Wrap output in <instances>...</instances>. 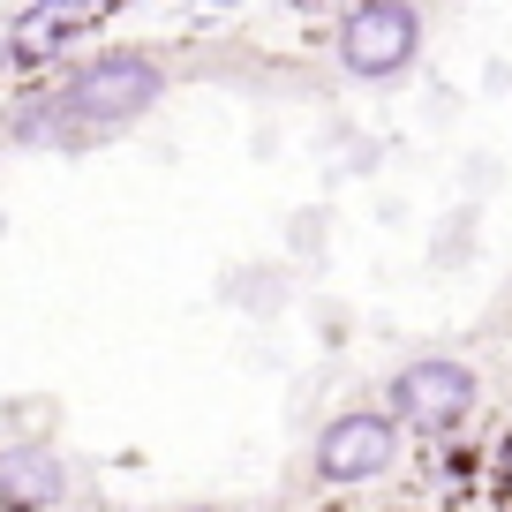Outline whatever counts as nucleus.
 <instances>
[{
  "label": "nucleus",
  "instance_id": "7ed1b4c3",
  "mask_svg": "<svg viewBox=\"0 0 512 512\" xmlns=\"http://www.w3.org/2000/svg\"><path fill=\"white\" fill-rule=\"evenodd\" d=\"M482 400V377L467 362H452V354H422V362H407L400 377H392V415L407 422V430H460L467 415H475Z\"/></svg>",
  "mask_w": 512,
  "mask_h": 512
},
{
  "label": "nucleus",
  "instance_id": "f03ea898",
  "mask_svg": "<svg viewBox=\"0 0 512 512\" xmlns=\"http://www.w3.org/2000/svg\"><path fill=\"white\" fill-rule=\"evenodd\" d=\"M422 53V8L415 0H354L339 16V68L362 83L407 76Z\"/></svg>",
  "mask_w": 512,
  "mask_h": 512
},
{
  "label": "nucleus",
  "instance_id": "0eeeda50",
  "mask_svg": "<svg viewBox=\"0 0 512 512\" xmlns=\"http://www.w3.org/2000/svg\"><path fill=\"white\" fill-rule=\"evenodd\" d=\"M46 8H53V16H68V23H91L106 0H46Z\"/></svg>",
  "mask_w": 512,
  "mask_h": 512
},
{
  "label": "nucleus",
  "instance_id": "39448f33",
  "mask_svg": "<svg viewBox=\"0 0 512 512\" xmlns=\"http://www.w3.org/2000/svg\"><path fill=\"white\" fill-rule=\"evenodd\" d=\"M68 497V467L53 445H8L0 452V512H53Z\"/></svg>",
  "mask_w": 512,
  "mask_h": 512
},
{
  "label": "nucleus",
  "instance_id": "f257e3e1",
  "mask_svg": "<svg viewBox=\"0 0 512 512\" xmlns=\"http://www.w3.org/2000/svg\"><path fill=\"white\" fill-rule=\"evenodd\" d=\"M166 91V68L151 61V53H98V61H83L76 76L61 83V91L46 98L53 106V144H91V136H113V128H128L136 113H151Z\"/></svg>",
  "mask_w": 512,
  "mask_h": 512
},
{
  "label": "nucleus",
  "instance_id": "20e7f679",
  "mask_svg": "<svg viewBox=\"0 0 512 512\" xmlns=\"http://www.w3.org/2000/svg\"><path fill=\"white\" fill-rule=\"evenodd\" d=\"M392 460H400V430H392V415H339V422H324V437H317V475L332 482V490L377 482Z\"/></svg>",
  "mask_w": 512,
  "mask_h": 512
},
{
  "label": "nucleus",
  "instance_id": "423d86ee",
  "mask_svg": "<svg viewBox=\"0 0 512 512\" xmlns=\"http://www.w3.org/2000/svg\"><path fill=\"white\" fill-rule=\"evenodd\" d=\"M61 31H76V23L53 16V8H38V16H23V31H16V46H8V53H16V61H46V53L61 46Z\"/></svg>",
  "mask_w": 512,
  "mask_h": 512
},
{
  "label": "nucleus",
  "instance_id": "6e6552de",
  "mask_svg": "<svg viewBox=\"0 0 512 512\" xmlns=\"http://www.w3.org/2000/svg\"><path fill=\"white\" fill-rule=\"evenodd\" d=\"M497 460H505V482H512V430H505V452H497Z\"/></svg>",
  "mask_w": 512,
  "mask_h": 512
},
{
  "label": "nucleus",
  "instance_id": "9d476101",
  "mask_svg": "<svg viewBox=\"0 0 512 512\" xmlns=\"http://www.w3.org/2000/svg\"><path fill=\"white\" fill-rule=\"evenodd\" d=\"M219 8H241V0H219Z\"/></svg>",
  "mask_w": 512,
  "mask_h": 512
},
{
  "label": "nucleus",
  "instance_id": "1a4fd4ad",
  "mask_svg": "<svg viewBox=\"0 0 512 512\" xmlns=\"http://www.w3.org/2000/svg\"><path fill=\"white\" fill-rule=\"evenodd\" d=\"M287 8H332V0H287Z\"/></svg>",
  "mask_w": 512,
  "mask_h": 512
}]
</instances>
